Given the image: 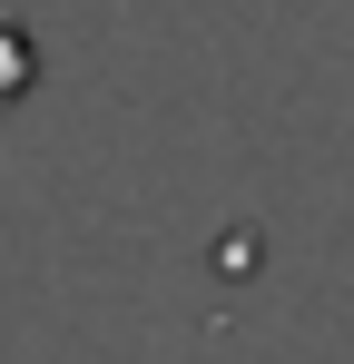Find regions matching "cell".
Returning <instances> with one entry per match:
<instances>
[{"instance_id":"6da1fadb","label":"cell","mask_w":354,"mask_h":364,"mask_svg":"<svg viewBox=\"0 0 354 364\" xmlns=\"http://www.w3.org/2000/svg\"><path fill=\"white\" fill-rule=\"evenodd\" d=\"M20 89H30V40L0 30V99H20Z\"/></svg>"}]
</instances>
